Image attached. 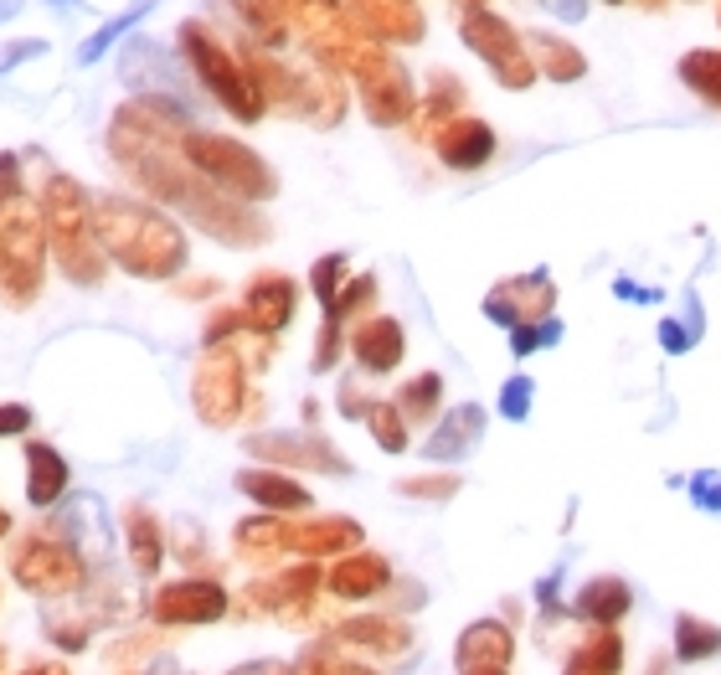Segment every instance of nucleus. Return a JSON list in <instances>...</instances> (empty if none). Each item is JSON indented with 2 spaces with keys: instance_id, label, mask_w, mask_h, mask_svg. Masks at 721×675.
Returning <instances> with one entry per match:
<instances>
[{
  "instance_id": "f257e3e1",
  "label": "nucleus",
  "mask_w": 721,
  "mask_h": 675,
  "mask_svg": "<svg viewBox=\"0 0 721 675\" xmlns=\"http://www.w3.org/2000/svg\"><path fill=\"white\" fill-rule=\"evenodd\" d=\"M459 37H464V47H474V58L485 62V67L506 83V88H531V83H536V62H531L526 41L515 37V32H510L495 11L469 5L464 21H459Z\"/></svg>"
},
{
  "instance_id": "f03ea898",
  "label": "nucleus",
  "mask_w": 721,
  "mask_h": 675,
  "mask_svg": "<svg viewBox=\"0 0 721 675\" xmlns=\"http://www.w3.org/2000/svg\"><path fill=\"white\" fill-rule=\"evenodd\" d=\"M181 47H186V62L196 67V78L212 88L222 109H233L237 120H248V124L263 114V99H258V88L248 83V73H243L201 26H186V32H181Z\"/></svg>"
},
{
  "instance_id": "7ed1b4c3",
  "label": "nucleus",
  "mask_w": 721,
  "mask_h": 675,
  "mask_svg": "<svg viewBox=\"0 0 721 675\" xmlns=\"http://www.w3.org/2000/svg\"><path fill=\"white\" fill-rule=\"evenodd\" d=\"M186 155L207 171V176L222 186V191H233V197H269L273 191V176L269 165L253 155V150H243L237 139H212V135H196L186 145Z\"/></svg>"
},
{
  "instance_id": "20e7f679",
  "label": "nucleus",
  "mask_w": 721,
  "mask_h": 675,
  "mask_svg": "<svg viewBox=\"0 0 721 675\" xmlns=\"http://www.w3.org/2000/svg\"><path fill=\"white\" fill-rule=\"evenodd\" d=\"M557 310V289H551V274L536 268L526 278H506V284H495L485 295V315L495 325H510V330H521V325H536V320H551Z\"/></svg>"
},
{
  "instance_id": "39448f33",
  "label": "nucleus",
  "mask_w": 721,
  "mask_h": 675,
  "mask_svg": "<svg viewBox=\"0 0 721 675\" xmlns=\"http://www.w3.org/2000/svg\"><path fill=\"white\" fill-rule=\"evenodd\" d=\"M438 155L453 171H480L495 155V129L485 120H453L438 129Z\"/></svg>"
},
{
  "instance_id": "423d86ee",
  "label": "nucleus",
  "mask_w": 721,
  "mask_h": 675,
  "mask_svg": "<svg viewBox=\"0 0 721 675\" xmlns=\"http://www.w3.org/2000/svg\"><path fill=\"white\" fill-rule=\"evenodd\" d=\"M510 655H515V639H510L506 624H495V618H485V624H474V629H464V639H459V671H510Z\"/></svg>"
},
{
  "instance_id": "0eeeda50",
  "label": "nucleus",
  "mask_w": 721,
  "mask_h": 675,
  "mask_svg": "<svg viewBox=\"0 0 721 675\" xmlns=\"http://www.w3.org/2000/svg\"><path fill=\"white\" fill-rule=\"evenodd\" d=\"M480 434H485V408L464 402L433 428V438L423 443V459H464L480 443Z\"/></svg>"
},
{
  "instance_id": "6e6552de",
  "label": "nucleus",
  "mask_w": 721,
  "mask_h": 675,
  "mask_svg": "<svg viewBox=\"0 0 721 675\" xmlns=\"http://www.w3.org/2000/svg\"><path fill=\"white\" fill-rule=\"evenodd\" d=\"M629 609H634V588H629L624 577H593V583H583V593H577V614L593 629H613Z\"/></svg>"
},
{
  "instance_id": "1a4fd4ad",
  "label": "nucleus",
  "mask_w": 721,
  "mask_h": 675,
  "mask_svg": "<svg viewBox=\"0 0 721 675\" xmlns=\"http://www.w3.org/2000/svg\"><path fill=\"white\" fill-rule=\"evenodd\" d=\"M156 609H160V618H176V624H207V618H216L227 609V598L212 583H176V588L160 593Z\"/></svg>"
},
{
  "instance_id": "9d476101",
  "label": "nucleus",
  "mask_w": 721,
  "mask_h": 675,
  "mask_svg": "<svg viewBox=\"0 0 721 675\" xmlns=\"http://www.w3.org/2000/svg\"><path fill=\"white\" fill-rule=\"evenodd\" d=\"M196 408L207 423H227L237 408V372L227 357H212L201 366V377H196Z\"/></svg>"
},
{
  "instance_id": "9b49d317",
  "label": "nucleus",
  "mask_w": 721,
  "mask_h": 675,
  "mask_svg": "<svg viewBox=\"0 0 721 675\" xmlns=\"http://www.w3.org/2000/svg\"><path fill=\"white\" fill-rule=\"evenodd\" d=\"M619 671H624V639L613 629H587L562 665V675H619Z\"/></svg>"
},
{
  "instance_id": "f8f14e48",
  "label": "nucleus",
  "mask_w": 721,
  "mask_h": 675,
  "mask_svg": "<svg viewBox=\"0 0 721 675\" xmlns=\"http://www.w3.org/2000/svg\"><path fill=\"white\" fill-rule=\"evenodd\" d=\"M356 357L366 372H391L397 361H402V325L387 315L366 320L361 330H356Z\"/></svg>"
},
{
  "instance_id": "ddd939ff",
  "label": "nucleus",
  "mask_w": 721,
  "mask_h": 675,
  "mask_svg": "<svg viewBox=\"0 0 721 675\" xmlns=\"http://www.w3.org/2000/svg\"><path fill=\"white\" fill-rule=\"evenodd\" d=\"M526 47L536 52V73H546L551 83H577L587 73V62H583V52L577 47H567V41H557L551 32H531L526 37Z\"/></svg>"
},
{
  "instance_id": "4468645a",
  "label": "nucleus",
  "mask_w": 721,
  "mask_h": 675,
  "mask_svg": "<svg viewBox=\"0 0 721 675\" xmlns=\"http://www.w3.org/2000/svg\"><path fill=\"white\" fill-rule=\"evenodd\" d=\"M294 315V284L289 278H258L248 289V320L263 330H278Z\"/></svg>"
},
{
  "instance_id": "2eb2a0df",
  "label": "nucleus",
  "mask_w": 721,
  "mask_h": 675,
  "mask_svg": "<svg viewBox=\"0 0 721 675\" xmlns=\"http://www.w3.org/2000/svg\"><path fill=\"white\" fill-rule=\"evenodd\" d=\"M237 490L253 496L258 505H269V511H299V505H310L304 485H294L284 475H269V470H248V475L237 479Z\"/></svg>"
},
{
  "instance_id": "dca6fc26",
  "label": "nucleus",
  "mask_w": 721,
  "mask_h": 675,
  "mask_svg": "<svg viewBox=\"0 0 721 675\" xmlns=\"http://www.w3.org/2000/svg\"><path fill=\"white\" fill-rule=\"evenodd\" d=\"M382 583H387V562H382V557H371V552L351 557V562H340V567H335V577H331V588L340 598H371Z\"/></svg>"
},
{
  "instance_id": "f3484780",
  "label": "nucleus",
  "mask_w": 721,
  "mask_h": 675,
  "mask_svg": "<svg viewBox=\"0 0 721 675\" xmlns=\"http://www.w3.org/2000/svg\"><path fill=\"white\" fill-rule=\"evenodd\" d=\"M681 83L696 93V99H706V103H717L721 109V52H711V47L685 52L681 58Z\"/></svg>"
},
{
  "instance_id": "a211bd4d",
  "label": "nucleus",
  "mask_w": 721,
  "mask_h": 675,
  "mask_svg": "<svg viewBox=\"0 0 721 675\" xmlns=\"http://www.w3.org/2000/svg\"><path fill=\"white\" fill-rule=\"evenodd\" d=\"M675 655H681L685 665L721 655V629L706 624V618H696V614H681L675 618Z\"/></svg>"
},
{
  "instance_id": "6ab92c4d",
  "label": "nucleus",
  "mask_w": 721,
  "mask_h": 675,
  "mask_svg": "<svg viewBox=\"0 0 721 675\" xmlns=\"http://www.w3.org/2000/svg\"><path fill=\"white\" fill-rule=\"evenodd\" d=\"M150 11H156V0H139L135 11H124V16L103 21V26H98L94 37H88V41H83V47H78V67H94V62L103 58V52H109V47H114V41L124 37V32H129L135 21H145V16H150Z\"/></svg>"
},
{
  "instance_id": "aec40b11",
  "label": "nucleus",
  "mask_w": 721,
  "mask_h": 675,
  "mask_svg": "<svg viewBox=\"0 0 721 675\" xmlns=\"http://www.w3.org/2000/svg\"><path fill=\"white\" fill-rule=\"evenodd\" d=\"M32 500L37 505H52V500L62 496V485H67V464H62V454H52L47 443H32Z\"/></svg>"
},
{
  "instance_id": "412c9836",
  "label": "nucleus",
  "mask_w": 721,
  "mask_h": 675,
  "mask_svg": "<svg viewBox=\"0 0 721 675\" xmlns=\"http://www.w3.org/2000/svg\"><path fill=\"white\" fill-rule=\"evenodd\" d=\"M294 547H304V552H331V547H346L356 541V526L351 521H331V526H304V532H294Z\"/></svg>"
},
{
  "instance_id": "4be33fe9",
  "label": "nucleus",
  "mask_w": 721,
  "mask_h": 675,
  "mask_svg": "<svg viewBox=\"0 0 721 675\" xmlns=\"http://www.w3.org/2000/svg\"><path fill=\"white\" fill-rule=\"evenodd\" d=\"M438 392H444V377H438V372H423L418 382H408V392H402V413L428 417L433 408H438Z\"/></svg>"
},
{
  "instance_id": "5701e85b",
  "label": "nucleus",
  "mask_w": 721,
  "mask_h": 675,
  "mask_svg": "<svg viewBox=\"0 0 721 675\" xmlns=\"http://www.w3.org/2000/svg\"><path fill=\"white\" fill-rule=\"evenodd\" d=\"M366 423H371V434H376V443H382V449H391V454H402V449H408L402 413H391V408H366Z\"/></svg>"
},
{
  "instance_id": "b1692460",
  "label": "nucleus",
  "mask_w": 721,
  "mask_h": 675,
  "mask_svg": "<svg viewBox=\"0 0 721 675\" xmlns=\"http://www.w3.org/2000/svg\"><path fill=\"white\" fill-rule=\"evenodd\" d=\"M551 340H562V325H557V315L536 320V325H521V330H510V351H515V357H531L536 346H551Z\"/></svg>"
},
{
  "instance_id": "393cba45",
  "label": "nucleus",
  "mask_w": 721,
  "mask_h": 675,
  "mask_svg": "<svg viewBox=\"0 0 721 675\" xmlns=\"http://www.w3.org/2000/svg\"><path fill=\"white\" fill-rule=\"evenodd\" d=\"M500 413L506 417H526L531 413V377H510L500 387Z\"/></svg>"
},
{
  "instance_id": "a878e982",
  "label": "nucleus",
  "mask_w": 721,
  "mask_h": 675,
  "mask_svg": "<svg viewBox=\"0 0 721 675\" xmlns=\"http://www.w3.org/2000/svg\"><path fill=\"white\" fill-rule=\"evenodd\" d=\"M340 274H346V259H340V253L314 263V295H320V304H335V278Z\"/></svg>"
},
{
  "instance_id": "bb28decb",
  "label": "nucleus",
  "mask_w": 721,
  "mask_h": 675,
  "mask_svg": "<svg viewBox=\"0 0 721 675\" xmlns=\"http://www.w3.org/2000/svg\"><path fill=\"white\" fill-rule=\"evenodd\" d=\"M237 11L253 21V26H263L269 37H278V11H273L269 0H237Z\"/></svg>"
},
{
  "instance_id": "cd10ccee",
  "label": "nucleus",
  "mask_w": 721,
  "mask_h": 675,
  "mask_svg": "<svg viewBox=\"0 0 721 675\" xmlns=\"http://www.w3.org/2000/svg\"><path fill=\"white\" fill-rule=\"evenodd\" d=\"M691 500L706 511H721V475H696L691 479Z\"/></svg>"
},
{
  "instance_id": "c85d7f7f",
  "label": "nucleus",
  "mask_w": 721,
  "mask_h": 675,
  "mask_svg": "<svg viewBox=\"0 0 721 675\" xmlns=\"http://www.w3.org/2000/svg\"><path fill=\"white\" fill-rule=\"evenodd\" d=\"M402 490H408V496H433V500H444V496H453V490H459V479H408Z\"/></svg>"
},
{
  "instance_id": "c756f323",
  "label": "nucleus",
  "mask_w": 721,
  "mask_h": 675,
  "mask_svg": "<svg viewBox=\"0 0 721 675\" xmlns=\"http://www.w3.org/2000/svg\"><path fill=\"white\" fill-rule=\"evenodd\" d=\"M47 52V41H16V47H0V73L5 67H16L21 58H41Z\"/></svg>"
},
{
  "instance_id": "7c9ffc66",
  "label": "nucleus",
  "mask_w": 721,
  "mask_h": 675,
  "mask_svg": "<svg viewBox=\"0 0 721 675\" xmlns=\"http://www.w3.org/2000/svg\"><path fill=\"white\" fill-rule=\"evenodd\" d=\"M660 340H664V351H675V357H681V351H685V346H691L696 336H691V330H681L675 320H664V325H660Z\"/></svg>"
},
{
  "instance_id": "2f4dec72",
  "label": "nucleus",
  "mask_w": 721,
  "mask_h": 675,
  "mask_svg": "<svg viewBox=\"0 0 721 675\" xmlns=\"http://www.w3.org/2000/svg\"><path fill=\"white\" fill-rule=\"evenodd\" d=\"M551 16H562V21H583L587 16V0H542Z\"/></svg>"
},
{
  "instance_id": "473e14b6",
  "label": "nucleus",
  "mask_w": 721,
  "mask_h": 675,
  "mask_svg": "<svg viewBox=\"0 0 721 675\" xmlns=\"http://www.w3.org/2000/svg\"><path fill=\"white\" fill-rule=\"evenodd\" d=\"M5 428H26V408H0V434Z\"/></svg>"
},
{
  "instance_id": "72a5a7b5",
  "label": "nucleus",
  "mask_w": 721,
  "mask_h": 675,
  "mask_svg": "<svg viewBox=\"0 0 721 675\" xmlns=\"http://www.w3.org/2000/svg\"><path fill=\"white\" fill-rule=\"evenodd\" d=\"M21 16V0H0V21H16Z\"/></svg>"
},
{
  "instance_id": "f704fd0d",
  "label": "nucleus",
  "mask_w": 721,
  "mask_h": 675,
  "mask_svg": "<svg viewBox=\"0 0 721 675\" xmlns=\"http://www.w3.org/2000/svg\"><path fill=\"white\" fill-rule=\"evenodd\" d=\"M649 675H664V660H655V665H649Z\"/></svg>"
},
{
  "instance_id": "c9c22d12",
  "label": "nucleus",
  "mask_w": 721,
  "mask_h": 675,
  "mask_svg": "<svg viewBox=\"0 0 721 675\" xmlns=\"http://www.w3.org/2000/svg\"><path fill=\"white\" fill-rule=\"evenodd\" d=\"M469 675H506V671H469Z\"/></svg>"
},
{
  "instance_id": "e433bc0d",
  "label": "nucleus",
  "mask_w": 721,
  "mask_h": 675,
  "mask_svg": "<svg viewBox=\"0 0 721 675\" xmlns=\"http://www.w3.org/2000/svg\"><path fill=\"white\" fill-rule=\"evenodd\" d=\"M52 5H78V0H52Z\"/></svg>"
}]
</instances>
